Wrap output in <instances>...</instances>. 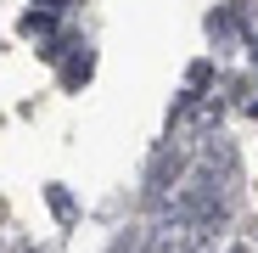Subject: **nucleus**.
Returning a JSON list of instances; mask_svg holds the SVG:
<instances>
[{"instance_id":"f257e3e1","label":"nucleus","mask_w":258,"mask_h":253,"mask_svg":"<svg viewBox=\"0 0 258 253\" xmlns=\"http://www.w3.org/2000/svg\"><path fill=\"white\" fill-rule=\"evenodd\" d=\"M225 253H252V247H247V242H230V247H225Z\"/></svg>"}]
</instances>
